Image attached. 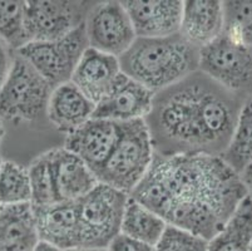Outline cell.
<instances>
[{"mask_svg":"<svg viewBox=\"0 0 252 251\" xmlns=\"http://www.w3.org/2000/svg\"><path fill=\"white\" fill-rule=\"evenodd\" d=\"M129 196L167 225L210 241L246 199L247 191L221 156L156 153L147 175Z\"/></svg>","mask_w":252,"mask_h":251,"instance_id":"6da1fadb","label":"cell"},{"mask_svg":"<svg viewBox=\"0 0 252 251\" xmlns=\"http://www.w3.org/2000/svg\"><path fill=\"white\" fill-rule=\"evenodd\" d=\"M247 100L200 71L157 92L146 123L161 156H221Z\"/></svg>","mask_w":252,"mask_h":251,"instance_id":"7a4b0ae2","label":"cell"},{"mask_svg":"<svg viewBox=\"0 0 252 251\" xmlns=\"http://www.w3.org/2000/svg\"><path fill=\"white\" fill-rule=\"evenodd\" d=\"M198 52L181 34L137 38L119 63L126 75L157 93L198 71Z\"/></svg>","mask_w":252,"mask_h":251,"instance_id":"3957f363","label":"cell"},{"mask_svg":"<svg viewBox=\"0 0 252 251\" xmlns=\"http://www.w3.org/2000/svg\"><path fill=\"white\" fill-rule=\"evenodd\" d=\"M118 124L116 146L95 176L100 183L130 195L151 169L155 146L144 119Z\"/></svg>","mask_w":252,"mask_h":251,"instance_id":"277c9868","label":"cell"},{"mask_svg":"<svg viewBox=\"0 0 252 251\" xmlns=\"http://www.w3.org/2000/svg\"><path fill=\"white\" fill-rule=\"evenodd\" d=\"M129 195L98 183L86 196L75 201L79 221V248H104L121 234Z\"/></svg>","mask_w":252,"mask_h":251,"instance_id":"5b68a950","label":"cell"},{"mask_svg":"<svg viewBox=\"0 0 252 251\" xmlns=\"http://www.w3.org/2000/svg\"><path fill=\"white\" fill-rule=\"evenodd\" d=\"M198 71L224 89L252 98V47L222 33L198 52Z\"/></svg>","mask_w":252,"mask_h":251,"instance_id":"8992f818","label":"cell"},{"mask_svg":"<svg viewBox=\"0 0 252 251\" xmlns=\"http://www.w3.org/2000/svg\"><path fill=\"white\" fill-rule=\"evenodd\" d=\"M52 91L28 62L15 54L10 74L0 89V118L14 123L36 121L47 114Z\"/></svg>","mask_w":252,"mask_h":251,"instance_id":"52a82bcc","label":"cell"},{"mask_svg":"<svg viewBox=\"0 0 252 251\" xmlns=\"http://www.w3.org/2000/svg\"><path fill=\"white\" fill-rule=\"evenodd\" d=\"M89 48L86 24L57 40L31 41L17 52L53 88L70 82L74 69Z\"/></svg>","mask_w":252,"mask_h":251,"instance_id":"ba28073f","label":"cell"},{"mask_svg":"<svg viewBox=\"0 0 252 251\" xmlns=\"http://www.w3.org/2000/svg\"><path fill=\"white\" fill-rule=\"evenodd\" d=\"M89 47L119 58L137 39L133 24L122 1L93 6L86 18Z\"/></svg>","mask_w":252,"mask_h":251,"instance_id":"9c48e42d","label":"cell"},{"mask_svg":"<svg viewBox=\"0 0 252 251\" xmlns=\"http://www.w3.org/2000/svg\"><path fill=\"white\" fill-rule=\"evenodd\" d=\"M89 10L79 1H27V33L31 41L57 40L86 23Z\"/></svg>","mask_w":252,"mask_h":251,"instance_id":"30bf717a","label":"cell"},{"mask_svg":"<svg viewBox=\"0 0 252 251\" xmlns=\"http://www.w3.org/2000/svg\"><path fill=\"white\" fill-rule=\"evenodd\" d=\"M155 94L147 87L122 73L111 93L95 105L92 118L107 119L117 123L146 119L152 109Z\"/></svg>","mask_w":252,"mask_h":251,"instance_id":"8fae6325","label":"cell"},{"mask_svg":"<svg viewBox=\"0 0 252 251\" xmlns=\"http://www.w3.org/2000/svg\"><path fill=\"white\" fill-rule=\"evenodd\" d=\"M137 38H167L180 34L183 1L128 0L122 1Z\"/></svg>","mask_w":252,"mask_h":251,"instance_id":"7c38bea8","label":"cell"},{"mask_svg":"<svg viewBox=\"0 0 252 251\" xmlns=\"http://www.w3.org/2000/svg\"><path fill=\"white\" fill-rule=\"evenodd\" d=\"M122 73L119 58L89 47L74 69L70 82L89 101L98 105L111 93Z\"/></svg>","mask_w":252,"mask_h":251,"instance_id":"4fadbf2b","label":"cell"},{"mask_svg":"<svg viewBox=\"0 0 252 251\" xmlns=\"http://www.w3.org/2000/svg\"><path fill=\"white\" fill-rule=\"evenodd\" d=\"M118 133L117 122L91 118L67 136L64 148L82 158L95 174L113 151Z\"/></svg>","mask_w":252,"mask_h":251,"instance_id":"5bb4252c","label":"cell"},{"mask_svg":"<svg viewBox=\"0 0 252 251\" xmlns=\"http://www.w3.org/2000/svg\"><path fill=\"white\" fill-rule=\"evenodd\" d=\"M48 155L59 201H78L99 183L91 167L67 148L53 149Z\"/></svg>","mask_w":252,"mask_h":251,"instance_id":"9a60e30c","label":"cell"},{"mask_svg":"<svg viewBox=\"0 0 252 251\" xmlns=\"http://www.w3.org/2000/svg\"><path fill=\"white\" fill-rule=\"evenodd\" d=\"M223 1L187 0L183 1L180 34L197 49L206 47L223 33Z\"/></svg>","mask_w":252,"mask_h":251,"instance_id":"2e32d148","label":"cell"},{"mask_svg":"<svg viewBox=\"0 0 252 251\" xmlns=\"http://www.w3.org/2000/svg\"><path fill=\"white\" fill-rule=\"evenodd\" d=\"M40 241L62 250L81 246L79 221L75 202L58 201L44 207H33Z\"/></svg>","mask_w":252,"mask_h":251,"instance_id":"e0dca14e","label":"cell"},{"mask_svg":"<svg viewBox=\"0 0 252 251\" xmlns=\"http://www.w3.org/2000/svg\"><path fill=\"white\" fill-rule=\"evenodd\" d=\"M95 105L72 82L53 88L47 107L50 123L62 133L70 135L93 117Z\"/></svg>","mask_w":252,"mask_h":251,"instance_id":"ac0fdd59","label":"cell"},{"mask_svg":"<svg viewBox=\"0 0 252 251\" xmlns=\"http://www.w3.org/2000/svg\"><path fill=\"white\" fill-rule=\"evenodd\" d=\"M40 243L31 204L4 206L0 211V251H34Z\"/></svg>","mask_w":252,"mask_h":251,"instance_id":"d6986e66","label":"cell"},{"mask_svg":"<svg viewBox=\"0 0 252 251\" xmlns=\"http://www.w3.org/2000/svg\"><path fill=\"white\" fill-rule=\"evenodd\" d=\"M207 251H252V199L249 195L221 231L208 241Z\"/></svg>","mask_w":252,"mask_h":251,"instance_id":"ffe728a7","label":"cell"},{"mask_svg":"<svg viewBox=\"0 0 252 251\" xmlns=\"http://www.w3.org/2000/svg\"><path fill=\"white\" fill-rule=\"evenodd\" d=\"M167 226L166 221L158 214L129 196L123 215L121 234L156 246Z\"/></svg>","mask_w":252,"mask_h":251,"instance_id":"44dd1931","label":"cell"},{"mask_svg":"<svg viewBox=\"0 0 252 251\" xmlns=\"http://www.w3.org/2000/svg\"><path fill=\"white\" fill-rule=\"evenodd\" d=\"M221 157L237 174L252 162V98L242 106L230 143Z\"/></svg>","mask_w":252,"mask_h":251,"instance_id":"7402d4cb","label":"cell"},{"mask_svg":"<svg viewBox=\"0 0 252 251\" xmlns=\"http://www.w3.org/2000/svg\"><path fill=\"white\" fill-rule=\"evenodd\" d=\"M25 19L27 1H0V39L15 52L29 43Z\"/></svg>","mask_w":252,"mask_h":251,"instance_id":"603a6c76","label":"cell"},{"mask_svg":"<svg viewBox=\"0 0 252 251\" xmlns=\"http://www.w3.org/2000/svg\"><path fill=\"white\" fill-rule=\"evenodd\" d=\"M32 188L28 170L11 161H5L0 172V205L31 204Z\"/></svg>","mask_w":252,"mask_h":251,"instance_id":"cb8c5ba5","label":"cell"},{"mask_svg":"<svg viewBox=\"0 0 252 251\" xmlns=\"http://www.w3.org/2000/svg\"><path fill=\"white\" fill-rule=\"evenodd\" d=\"M28 172L32 188V206L44 207L59 201L48 152L32 163Z\"/></svg>","mask_w":252,"mask_h":251,"instance_id":"d4e9b609","label":"cell"},{"mask_svg":"<svg viewBox=\"0 0 252 251\" xmlns=\"http://www.w3.org/2000/svg\"><path fill=\"white\" fill-rule=\"evenodd\" d=\"M223 33L252 47V0L223 1Z\"/></svg>","mask_w":252,"mask_h":251,"instance_id":"484cf974","label":"cell"},{"mask_svg":"<svg viewBox=\"0 0 252 251\" xmlns=\"http://www.w3.org/2000/svg\"><path fill=\"white\" fill-rule=\"evenodd\" d=\"M208 241L201 236L168 225L156 251H207Z\"/></svg>","mask_w":252,"mask_h":251,"instance_id":"4316f807","label":"cell"},{"mask_svg":"<svg viewBox=\"0 0 252 251\" xmlns=\"http://www.w3.org/2000/svg\"><path fill=\"white\" fill-rule=\"evenodd\" d=\"M108 251H156V246L118 234L107 248Z\"/></svg>","mask_w":252,"mask_h":251,"instance_id":"83f0119b","label":"cell"},{"mask_svg":"<svg viewBox=\"0 0 252 251\" xmlns=\"http://www.w3.org/2000/svg\"><path fill=\"white\" fill-rule=\"evenodd\" d=\"M14 58L15 55H13V49H10V47L0 39V89L10 74Z\"/></svg>","mask_w":252,"mask_h":251,"instance_id":"f1b7e54d","label":"cell"},{"mask_svg":"<svg viewBox=\"0 0 252 251\" xmlns=\"http://www.w3.org/2000/svg\"><path fill=\"white\" fill-rule=\"evenodd\" d=\"M238 175H240V179H241L242 183L246 188L247 195L252 199V162L247 165Z\"/></svg>","mask_w":252,"mask_h":251,"instance_id":"f546056e","label":"cell"},{"mask_svg":"<svg viewBox=\"0 0 252 251\" xmlns=\"http://www.w3.org/2000/svg\"><path fill=\"white\" fill-rule=\"evenodd\" d=\"M34 251H64V250H62V249H59V248H57V246L52 245V244H48V243H44V241H40V243L38 244V246L34 249Z\"/></svg>","mask_w":252,"mask_h":251,"instance_id":"4dcf8cb0","label":"cell"},{"mask_svg":"<svg viewBox=\"0 0 252 251\" xmlns=\"http://www.w3.org/2000/svg\"><path fill=\"white\" fill-rule=\"evenodd\" d=\"M67 251H108L104 248H74Z\"/></svg>","mask_w":252,"mask_h":251,"instance_id":"1f68e13d","label":"cell"},{"mask_svg":"<svg viewBox=\"0 0 252 251\" xmlns=\"http://www.w3.org/2000/svg\"><path fill=\"white\" fill-rule=\"evenodd\" d=\"M4 136H5V127H4V121L0 118V144L3 142Z\"/></svg>","mask_w":252,"mask_h":251,"instance_id":"d6a6232c","label":"cell"},{"mask_svg":"<svg viewBox=\"0 0 252 251\" xmlns=\"http://www.w3.org/2000/svg\"><path fill=\"white\" fill-rule=\"evenodd\" d=\"M4 162H5V161L3 160V157H1V155H0V172H1V169H3Z\"/></svg>","mask_w":252,"mask_h":251,"instance_id":"836d02e7","label":"cell"},{"mask_svg":"<svg viewBox=\"0 0 252 251\" xmlns=\"http://www.w3.org/2000/svg\"><path fill=\"white\" fill-rule=\"evenodd\" d=\"M3 207H4V206H1V205H0V211H1V209H3Z\"/></svg>","mask_w":252,"mask_h":251,"instance_id":"e575fe53","label":"cell"}]
</instances>
